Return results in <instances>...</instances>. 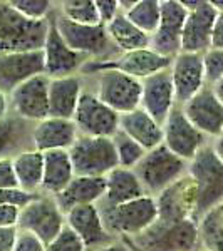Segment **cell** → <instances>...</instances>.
Masks as SVG:
<instances>
[{
  "mask_svg": "<svg viewBox=\"0 0 223 251\" xmlns=\"http://www.w3.org/2000/svg\"><path fill=\"white\" fill-rule=\"evenodd\" d=\"M186 176L195 186V220L223 203V156L213 143L203 146L186 164Z\"/></svg>",
  "mask_w": 223,
  "mask_h": 251,
  "instance_id": "1",
  "label": "cell"
},
{
  "mask_svg": "<svg viewBox=\"0 0 223 251\" xmlns=\"http://www.w3.org/2000/svg\"><path fill=\"white\" fill-rule=\"evenodd\" d=\"M49 32V17L29 20L9 5L0 2V54L42 50Z\"/></svg>",
  "mask_w": 223,
  "mask_h": 251,
  "instance_id": "2",
  "label": "cell"
},
{
  "mask_svg": "<svg viewBox=\"0 0 223 251\" xmlns=\"http://www.w3.org/2000/svg\"><path fill=\"white\" fill-rule=\"evenodd\" d=\"M96 206L106 231L114 238H135L158 220V208L153 196H141L117 206Z\"/></svg>",
  "mask_w": 223,
  "mask_h": 251,
  "instance_id": "3",
  "label": "cell"
},
{
  "mask_svg": "<svg viewBox=\"0 0 223 251\" xmlns=\"http://www.w3.org/2000/svg\"><path fill=\"white\" fill-rule=\"evenodd\" d=\"M126 240V238H124ZM136 251H198V228L195 220L176 223L156 220L149 228L128 240Z\"/></svg>",
  "mask_w": 223,
  "mask_h": 251,
  "instance_id": "4",
  "label": "cell"
},
{
  "mask_svg": "<svg viewBox=\"0 0 223 251\" xmlns=\"http://www.w3.org/2000/svg\"><path fill=\"white\" fill-rule=\"evenodd\" d=\"M51 19L54 22V27L64 40V44L71 49V50L78 52L89 57V60H108L114 57L119 52L111 44L106 27L103 24L99 25H81L74 24L71 20L59 14L56 7L51 12Z\"/></svg>",
  "mask_w": 223,
  "mask_h": 251,
  "instance_id": "5",
  "label": "cell"
},
{
  "mask_svg": "<svg viewBox=\"0 0 223 251\" xmlns=\"http://www.w3.org/2000/svg\"><path fill=\"white\" fill-rule=\"evenodd\" d=\"M186 161L180 159L161 144L146 152L143 159L133 168V171L139 179L144 193L156 198L166 188L186 176Z\"/></svg>",
  "mask_w": 223,
  "mask_h": 251,
  "instance_id": "6",
  "label": "cell"
},
{
  "mask_svg": "<svg viewBox=\"0 0 223 251\" xmlns=\"http://www.w3.org/2000/svg\"><path fill=\"white\" fill-rule=\"evenodd\" d=\"M86 77V75H83ZM94 94L104 106L123 116L139 107L141 100V80L121 74L117 71H99L89 74Z\"/></svg>",
  "mask_w": 223,
  "mask_h": 251,
  "instance_id": "7",
  "label": "cell"
},
{
  "mask_svg": "<svg viewBox=\"0 0 223 251\" xmlns=\"http://www.w3.org/2000/svg\"><path fill=\"white\" fill-rule=\"evenodd\" d=\"M74 176L103 177L117 168L114 143L111 137L78 136L67 149Z\"/></svg>",
  "mask_w": 223,
  "mask_h": 251,
  "instance_id": "8",
  "label": "cell"
},
{
  "mask_svg": "<svg viewBox=\"0 0 223 251\" xmlns=\"http://www.w3.org/2000/svg\"><path fill=\"white\" fill-rule=\"evenodd\" d=\"M183 7L188 10L183 30H181L180 52L203 54L210 49V35L217 17L223 14V2L212 0H185Z\"/></svg>",
  "mask_w": 223,
  "mask_h": 251,
  "instance_id": "9",
  "label": "cell"
},
{
  "mask_svg": "<svg viewBox=\"0 0 223 251\" xmlns=\"http://www.w3.org/2000/svg\"><path fill=\"white\" fill-rule=\"evenodd\" d=\"M171 66V59L153 52L151 49L121 52L108 60H87L79 71V75H89L99 71H117L138 80L165 71Z\"/></svg>",
  "mask_w": 223,
  "mask_h": 251,
  "instance_id": "10",
  "label": "cell"
},
{
  "mask_svg": "<svg viewBox=\"0 0 223 251\" xmlns=\"http://www.w3.org/2000/svg\"><path fill=\"white\" fill-rule=\"evenodd\" d=\"M66 226V214L60 211L56 200L40 193L37 198L22 206L19 211L17 229L37 236L47 245Z\"/></svg>",
  "mask_w": 223,
  "mask_h": 251,
  "instance_id": "11",
  "label": "cell"
},
{
  "mask_svg": "<svg viewBox=\"0 0 223 251\" xmlns=\"http://www.w3.org/2000/svg\"><path fill=\"white\" fill-rule=\"evenodd\" d=\"M72 123L79 136L112 137L119 129V114L104 106L91 91L83 89Z\"/></svg>",
  "mask_w": 223,
  "mask_h": 251,
  "instance_id": "12",
  "label": "cell"
},
{
  "mask_svg": "<svg viewBox=\"0 0 223 251\" xmlns=\"http://www.w3.org/2000/svg\"><path fill=\"white\" fill-rule=\"evenodd\" d=\"M163 146L173 154L188 163L203 146L210 143L205 134H201L195 126L185 117L180 106L169 111L163 126Z\"/></svg>",
  "mask_w": 223,
  "mask_h": 251,
  "instance_id": "13",
  "label": "cell"
},
{
  "mask_svg": "<svg viewBox=\"0 0 223 251\" xmlns=\"http://www.w3.org/2000/svg\"><path fill=\"white\" fill-rule=\"evenodd\" d=\"M188 10L178 0H160V24L149 35V49L163 57L173 59L180 54L181 30Z\"/></svg>",
  "mask_w": 223,
  "mask_h": 251,
  "instance_id": "14",
  "label": "cell"
},
{
  "mask_svg": "<svg viewBox=\"0 0 223 251\" xmlns=\"http://www.w3.org/2000/svg\"><path fill=\"white\" fill-rule=\"evenodd\" d=\"M49 77L46 74H39L27 79L17 86L9 96V111L10 114L20 117L29 123L49 117Z\"/></svg>",
  "mask_w": 223,
  "mask_h": 251,
  "instance_id": "15",
  "label": "cell"
},
{
  "mask_svg": "<svg viewBox=\"0 0 223 251\" xmlns=\"http://www.w3.org/2000/svg\"><path fill=\"white\" fill-rule=\"evenodd\" d=\"M186 119L208 139H218L223 134V104L222 99L205 86L192 99L180 106Z\"/></svg>",
  "mask_w": 223,
  "mask_h": 251,
  "instance_id": "16",
  "label": "cell"
},
{
  "mask_svg": "<svg viewBox=\"0 0 223 251\" xmlns=\"http://www.w3.org/2000/svg\"><path fill=\"white\" fill-rule=\"evenodd\" d=\"M42 54H44V74L49 79L69 77V75L79 74L81 67L89 60V57L71 50L64 44V40L60 39V35L56 30L51 14H49V32L42 47Z\"/></svg>",
  "mask_w": 223,
  "mask_h": 251,
  "instance_id": "17",
  "label": "cell"
},
{
  "mask_svg": "<svg viewBox=\"0 0 223 251\" xmlns=\"http://www.w3.org/2000/svg\"><path fill=\"white\" fill-rule=\"evenodd\" d=\"M169 75H171L176 106H183L186 100H190L205 87L201 54L180 52L171 59Z\"/></svg>",
  "mask_w": 223,
  "mask_h": 251,
  "instance_id": "18",
  "label": "cell"
},
{
  "mask_svg": "<svg viewBox=\"0 0 223 251\" xmlns=\"http://www.w3.org/2000/svg\"><path fill=\"white\" fill-rule=\"evenodd\" d=\"M176 106L173 92L169 67L153 75L141 79V100L139 107L149 114L160 126H163L169 111Z\"/></svg>",
  "mask_w": 223,
  "mask_h": 251,
  "instance_id": "19",
  "label": "cell"
},
{
  "mask_svg": "<svg viewBox=\"0 0 223 251\" xmlns=\"http://www.w3.org/2000/svg\"><path fill=\"white\" fill-rule=\"evenodd\" d=\"M44 74L42 50L0 54V92L9 96L15 87L34 75Z\"/></svg>",
  "mask_w": 223,
  "mask_h": 251,
  "instance_id": "20",
  "label": "cell"
},
{
  "mask_svg": "<svg viewBox=\"0 0 223 251\" xmlns=\"http://www.w3.org/2000/svg\"><path fill=\"white\" fill-rule=\"evenodd\" d=\"M158 220L176 223L195 220V186L188 176H183L155 198ZM196 221V220H195Z\"/></svg>",
  "mask_w": 223,
  "mask_h": 251,
  "instance_id": "21",
  "label": "cell"
},
{
  "mask_svg": "<svg viewBox=\"0 0 223 251\" xmlns=\"http://www.w3.org/2000/svg\"><path fill=\"white\" fill-rule=\"evenodd\" d=\"M66 226L78 234L86 251L101 248V246L116 240L104 228L96 204L78 206V208L69 209L66 213Z\"/></svg>",
  "mask_w": 223,
  "mask_h": 251,
  "instance_id": "22",
  "label": "cell"
},
{
  "mask_svg": "<svg viewBox=\"0 0 223 251\" xmlns=\"http://www.w3.org/2000/svg\"><path fill=\"white\" fill-rule=\"evenodd\" d=\"M79 132L72 121L57 119V117H46L34 124L30 141L32 149L39 152L49 151H67Z\"/></svg>",
  "mask_w": 223,
  "mask_h": 251,
  "instance_id": "23",
  "label": "cell"
},
{
  "mask_svg": "<svg viewBox=\"0 0 223 251\" xmlns=\"http://www.w3.org/2000/svg\"><path fill=\"white\" fill-rule=\"evenodd\" d=\"M83 89V77L79 74L69 75V77L49 79V117L72 121Z\"/></svg>",
  "mask_w": 223,
  "mask_h": 251,
  "instance_id": "24",
  "label": "cell"
},
{
  "mask_svg": "<svg viewBox=\"0 0 223 251\" xmlns=\"http://www.w3.org/2000/svg\"><path fill=\"white\" fill-rule=\"evenodd\" d=\"M106 179L103 177H89V176H74L72 181L56 196V203L60 211L66 214L69 209L86 204H97L104 196Z\"/></svg>",
  "mask_w": 223,
  "mask_h": 251,
  "instance_id": "25",
  "label": "cell"
},
{
  "mask_svg": "<svg viewBox=\"0 0 223 251\" xmlns=\"http://www.w3.org/2000/svg\"><path fill=\"white\" fill-rule=\"evenodd\" d=\"M119 131L138 143L146 152L163 144V129L141 107L119 116Z\"/></svg>",
  "mask_w": 223,
  "mask_h": 251,
  "instance_id": "26",
  "label": "cell"
},
{
  "mask_svg": "<svg viewBox=\"0 0 223 251\" xmlns=\"http://www.w3.org/2000/svg\"><path fill=\"white\" fill-rule=\"evenodd\" d=\"M104 179H106L104 196L97 203L101 206H117L136 200V198L148 196L133 169L116 168L109 171Z\"/></svg>",
  "mask_w": 223,
  "mask_h": 251,
  "instance_id": "27",
  "label": "cell"
},
{
  "mask_svg": "<svg viewBox=\"0 0 223 251\" xmlns=\"http://www.w3.org/2000/svg\"><path fill=\"white\" fill-rule=\"evenodd\" d=\"M34 124L14 114L0 121V159H12L19 152L32 149L30 134Z\"/></svg>",
  "mask_w": 223,
  "mask_h": 251,
  "instance_id": "28",
  "label": "cell"
},
{
  "mask_svg": "<svg viewBox=\"0 0 223 251\" xmlns=\"http://www.w3.org/2000/svg\"><path fill=\"white\" fill-rule=\"evenodd\" d=\"M44 154V173L40 193L56 196L71 183L74 177L72 164L67 151H49Z\"/></svg>",
  "mask_w": 223,
  "mask_h": 251,
  "instance_id": "29",
  "label": "cell"
},
{
  "mask_svg": "<svg viewBox=\"0 0 223 251\" xmlns=\"http://www.w3.org/2000/svg\"><path fill=\"white\" fill-rule=\"evenodd\" d=\"M12 168H14L19 189L32 194L40 193L44 173L42 152L35 151V149H27V151L19 152L17 156L12 157Z\"/></svg>",
  "mask_w": 223,
  "mask_h": 251,
  "instance_id": "30",
  "label": "cell"
},
{
  "mask_svg": "<svg viewBox=\"0 0 223 251\" xmlns=\"http://www.w3.org/2000/svg\"><path fill=\"white\" fill-rule=\"evenodd\" d=\"M104 27H106L109 40L119 54L121 52L139 50V49H149V35H146L144 32L133 25L126 19V15L121 12Z\"/></svg>",
  "mask_w": 223,
  "mask_h": 251,
  "instance_id": "31",
  "label": "cell"
},
{
  "mask_svg": "<svg viewBox=\"0 0 223 251\" xmlns=\"http://www.w3.org/2000/svg\"><path fill=\"white\" fill-rule=\"evenodd\" d=\"M200 250L222 251L223 238V203L208 209L196 221Z\"/></svg>",
  "mask_w": 223,
  "mask_h": 251,
  "instance_id": "32",
  "label": "cell"
},
{
  "mask_svg": "<svg viewBox=\"0 0 223 251\" xmlns=\"http://www.w3.org/2000/svg\"><path fill=\"white\" fill-rule=\"evenodd\" d=\"M126 19L146 35H153L160 24V0H136Z\"/></svg>",
  "mask_w": 223,
  "mask_h": 251,
  "instance_id": "33",
  "label": "cell"
},
{
  "mask_svg": "<svg viewBox=\"0 0 223 251\" xmlns=\"http://www.w3.org/2000/svg\"><path fill=\"white\" fill-rule=\"evenodd\" d=\"M56 10L62 17L81 25H99L101 20L96 10L94 0H64L54 3Z\"/></svg>",
  "mask_w": 223,
  "mask_h": 251,
  "instance_id": "34",
  "label": "cell"
},
{
  "mask_svg": "<svg viewBox=\"0 0 223 251\" xmlns=\"http://www.w3.org/2000/svg\"><path fill=\"white\" fill-rule=\"evenodd\" d=\"M111 139H112V143H114V149H116L117 168L133 169L146 154V151L139 144L135 143L133 139H129L124 132L119 131V129H117V132Z\"/></svg>",
  "mask_w": 223,
  "mask_h": 251,
  "instance_id": "35",
  "label": "cell"
},
{
  "mask_svg": "<svg viewBox=\"0 0 223 251\" xmlns=\"http://www.w3.org/2000/svg\"><path fill=\"white\" fill-rule=\"evenodd\" d=\"M203 62L205 86L213 87L223 82V50L220 49H208L201 54Z\"/></svg>",
  "mask_w": 223,
  "mask_h": 251,
  "instance_id": "36",
  "label": "cell"
},
{
  "mask_svg": "<svg viewBox=\"0 0 223 251\" xmlns=\"http://www.w3.org/2000/svg\"><path fill=\"white\" fill-rule=\"evenodd\" d=\"M9 5L29 20H44L54 9V2L49 0H9Z\"/></svg>",
  "mask_w": 223,
  "mask_h": 251,
  "instance_id": "37",
  "label": "cell"
},
{
  "mask_svg": "<svg viewBox=\"0 0 223 251\" xmlns=\"http://www.w3.org/2000/svg\"><path fill=\"white\" fill-rule=\"evenodd\" d=\"M46 251H86L83 241L71 228L64 226L51 241L46 245Z\"/></svg>",
  "mask_w": 223,
  "mask_h": 251,
  "instance_id": "38",
  "label": "cell"
},
{
  "mask_svg": "<svg viewBox=\"0 0 223 251\" xmlns=\"http://www.w3.org/2000/svg\"><path fill=\"white\" fill-rule=\"evenodd\" d=\"M39 194L26 193L19 188L0 189V204H12V206H17V208H22V206H26L27 203H30L34 198H37Z\"/></svg>",
  "mask_w": 223,
  "mask_h": 251,
  "instance_id": "39",
  "label": "cell"
},
{
  "mask_svg": "<svg viewBox=\"0 0 223 251\" xmlns=\"http://www.w3.org/2000/svg\"><path fill=\"white\" fill-rule=\"evenodd\" d=\"M12 251H46V245L34 234L17 229V236H15Z\"/></svg>",
  "mask_w": 223,
  "mask_h": 251,
  "instance_id": "40",
  "label": "cell"
},
{
  "mask_svg": "<svg viewBox=\"0 0 223 251\" xmlns=\"http://www.w3.org/2000/svg\"><path fill=\"white\" fill-rule=\"evenodd\" d=\"M94 2H96L97 15H99V20L103 25H106L108 22H111V20L119 14L117 0H94Z\"/></svg>",
  "mask_w": 223,
  "mask_h": 251,
  "instance_id": "41",
  "label": "cell"
},
{
  "mask_svg": "<svg viewBox=\"0 0 223 251\" xmlns=\"http://www.w3.org/2000/svg\"><path fill=\"white\" fill-rule=\"evenodd\" d=\"M14 188H19V184L12 168V159H0V189Z\"/></svg>",
  "mask_w": 223,
  "mask_h": 251,
  "instance_id": "42",
  "label": "cell"
},
{
  "mask_svg": "<svg viewBox=\"0 0 223 251\" xmlns=\"http://www.w3.org/2000/svg\"><path fill=\"white\" fill-rule=\"evenodd\" d=\"M20 208L12 204H0V228H17Z\"/></svg>",
  "mask_w": 223,
  "mask_h": 251,
  "instance_id": "43",
  "label": "cell"
},
{
  "mask_svg": "<svg viewBox=\"0 0 223 251\" xmlns=\"http://www.w3.org/2000/svg\"><path fill=\"white\" fill-rule=\"evenodd\" d=\"M210 49H220L223 50V14L217 17L210 35Z\"/></svg>",
  "mask_w": 223,
  "mask_h": 251,
  "instance_id": "44",
  "label": "cell"
},
{
  "mask_svg": "<svg viewBox=\"0 0 223 251\" xmlns=\"http://www.w3.org/2000/svg\"><path fill=\"white\" fill-rule=\"evenodd\" d=\"M17 228H0V251H12L14 250Z\"/></svg>",
  "mask_w": 223,
  "mask_h": 251,
  "instance_id": "45",
  "label": "cell"
},
{
  "mask_svg": "<svg viewBox=\"0 0 223 251\" xmlns=\"http://www.w3.org/2000/svg\"><path fill=\"white\" fill-rule=\"evenodd\" d=\"M92 251H135V248H133L131 243L128 240H124V238H116V240H112L111 243H108V245L101 246V248H96Z\"/></svg>",
  "mask_w": 223,
  "mask_h": 251,
  "instance_id": "46",
  "label": "cell"
},
{
  "mask_svg": "<svg viewBox=\"0 0 223 251\" xmlns=\"http://www.w3.org/2000/svg\"><path fill=\"white\" fill-rule=\"evenodd\" d=\"M9 116V97L0 92V121Z\"/></svg>",
  "mask_w": 223,
  "mask_h": 251,
  "instance_id": "47",
  "label": "cell"
},
{
  "mask_svg": "<svg viewBox=\"0 0 223 251\" xmlns=\"http://www.w3.org/2000/svg\"><path fill=\"white\" fill-rule=\"evenodd\" d=\"M135 251H136V250H135Z\"/></svg>",
  "mask_w": 223,
  "mask_h": 251,
  "instance_id": "48",
  "label": "cell"
}]
</instances>
